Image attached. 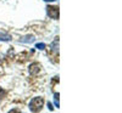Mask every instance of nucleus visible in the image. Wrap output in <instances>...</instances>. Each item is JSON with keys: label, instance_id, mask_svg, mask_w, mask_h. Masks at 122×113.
I'll return each mask as SVG.
<instances>
[{"label": "nucleus", "instance_id": "nucleus-1", "mask_svg": "<svg viewBox=\"0 0 122 113\" xmlns=\"http://www.w3.org/2000/svg\"><path fill=\"white\" fill-rule=\"evenodd\" d=\"M43 104H44L43 97H34L29 102V109L32 112H34V113L39 112L40 109H42V107H43Z\"/></svg>", "mask_w": 122, "mask_h": 113}, {"label": "nucleus", "instance_id": "nucleus-3", "mask_svg": "<svg viewBox=\"0 0 122 113\" xmlns=\"http://www.w3.org/2000/svg\"><path fill=\"white\" fill-rule=\"evenodd\" d=\"M39 71H40V65L34 62L29 66V74H32V75H36L37 73H39Z\"/></svg>", "mask_w": 122, "mask_h": 113}, {"label": "nucleus", "instance_id": "nucleus-10", "mask_svg": "<svg viewBox=\"0 0 122 113\" xmlns=\"http://www.w3.org/2000/svg\"><path fill=\"white\" fill-rule=\"evenodd\" d=\"M9 113H20V109H17V108H15V109H12V111H10Z\"/></svg>", "mask_w": 122, "mask_h": 113}, {"label": "nucleus", "instance_id": "nucleus-8", "mask_svg": "<svg viewBox=\"0 0 122 113\" xmlns=\"http://www.w3.org/2000/svg\"><path fill=\"white\" fill-rule=\"evenodd\" d=\"M5 95H6V91L3 90V89H0V99H3Z\"/></svg>", "mask_w": 122, "mask_h": 113}, {"label": "nucleus", "instance_id": "nucleus-6", "mask_svg": "<svg viewBox=\"0 0 122 113\" xmlns=\"http://www.w3.org/2000/svg\"><path fill=\"white\" fill-rule=\"evenodd\" d=\"M0 40L1 42H9V40H11V35L4 32H0Z\"/></svg>", "mask_w": 122, "mask_h": 113}, {"label": "nucleus", "instance_id": "nucleus-9", "mask_svg": "<svg viewBox=\"0 0 122 113\" xmlns=\"http://www.w3.org/2000/svg\"><path fill=\"white\" fill-rule=\"evenodd\" d=\"M48 108H49L50 111H54V107H53V105L50 104V102H48Z\"/></svg>", "mask_w": 122, "mask_h": 113}, {"label": "nucleus", "instance_id": "nucleus-4", "mask_svg": "<svg viewBox=\"0 0 122 113\" xmlns=\"http://www.w3.org/2000/svg\"><path fill=\"white\" fill-rule=\"evenodd\" d=\"M18 42H21V43H33L34 37L33 35H25V37H22L21 39H20Z\"/></svg>", "mask_w": 122, "mask_h": 113}, {"label": "nucleus", "instance_id": "nucleus-5", "mask_svg": "<svg viewBox=\"0 0 122 113\" xmlns=\"http://www.w3.org/2000/svg\"><path fill=\"white\" fill-rule=\"evenodd\" d=\"M50 47H51V51H54V52H56V51H57V49H59V38L57 37L54 39V42L51 43Z\"/></svg>", "mask_w": 122, "mask_h": 113}, {"label": "nucleus", "instance_id": "nucleus-2", "mask_svg": "<svg viewBox=\"0 0 122 113\" xmlns=\"http://www.w3.org/2000/svg\"><path fill=\"white\" fill-rule=\"evenodd\" d=\"M46 12H48V16L51 17L53 19H57L59 18V7L57 6H48L46 7Z\"/></svg>", "mask_w": 122, "mask_h": 113}, {"label": "nucleus", "instance_id": "nucleus-11", "mask_svg": "<svg viewBox=\"0 0 122 113\" xmlns=\"http://www.w3.org/2000/svg\"><path fill=\"white\" fill-rule=\"evenodd\" d=\"M45 3H53V1H55V0H44Z\"/></svg>", "mask_w": 122, "mask_h": 113}, {"label": "nucleus", "instance_id": "nucleus-7", "mask_svg": "<svg viewBox=\"0 0 122 113\" xmlns=\"http://www.w3.org/2000/svg\"><path fill=\"white\" fill-rule=\"evenodd\" d=\"M36 47L39 49V50H44V49L46 47V45H45L44 43H37V44H36Z\"/></svg>", "mask_w": 122, "mask_h": 113}]
</instances>
